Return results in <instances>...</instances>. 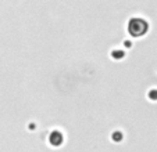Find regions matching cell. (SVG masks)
Masks as SVG:
<instances>
[{
    "instance_id": "6da1fadb",
    "label": "cell",
    "mask_w": 157,
    "mask_h": 152,
    "mask_svg": "<svg viewBox=\"0 0 157 152\" xmlns=\"http://www.w3.org/2000/svg\"><path fill=\"white\" fill-rule=\"evenodd\" d=\"M147 29V22L142 18L136 17V18H131L129 20V24H128V31H129L132 35H143L145 31Z\"/></svg>"
}]
</instances>
